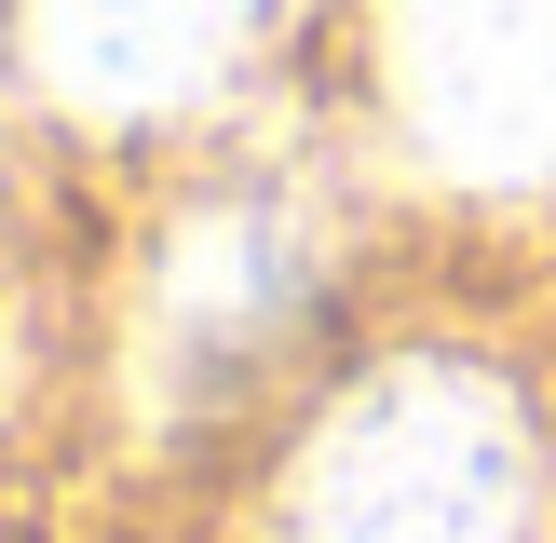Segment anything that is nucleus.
<instances>
[{
  "instance_id": "obj_1",
  "label": "nucleus",
  "mask_w": 556,
  "mask_h": 543,
  "mask_svg": "<svg viewBox=\"0 0 556 543\" xmlns=\"http://www.w3.org/2000/svg\"><path fill=\"white\" fill-rule=\"evenodd\" d=\"M530 516H543L530 407L462 353L367 367L286 476V543H530Z\"/></svg>"
},
{
  "instance_id": "obj_2",
  "label": "nucleus",
  "mask_w": 556,
  "mask_h": 543,
  "mask_svg": "<svg viewBox=\"0 0 556 543\" xmlns=\"http://www.w3.org/2000/svg\"><path fill=\"white\" fill-rule=\"evenodd\" d=\"M380 81L434 177L462 190L556 177V0H394Z\"/></svg>"
},
{
  "instance_id": "obj_3",
  "label": "nucleus",
  "mask_w": 556,
  "mask_h": 543,
  "mask_svg": "<svg viewBox=\"0 0 556 543\" xmlns=\"http://www.w3.org/2000/svg\"><path fill=\"white\" fill-rule=\"evenodd\" d=\"M313 272H326V231L286 190H217V204H190L177 244H163V272H150V326H136L150 407H217L244 367H271L286 326L313 313Z\"/></svg>"
},
{
  "instance_id": "obj_4",
  "label": "nucleus",
  "mask_w": 556,
  "mask_h": 543,
  "mask_svg": "<svg viewBox=\"0 0 556 543\" xmlns=\"http://www.w3.org/2000/svg\"><path fill=\"white\" fill-rule=\"evenodd\" d=\"M258 41V0H27V68L81 123H163Z\"/></svg>"
}]
</instances>
